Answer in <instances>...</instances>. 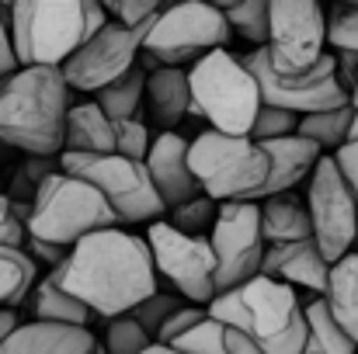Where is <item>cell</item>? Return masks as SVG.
<instances>
[{"label":"cell","instance_id":"cell-1","mask_svg":"<svg viewBox=\"0 0 358 354\" xmlns=\"http://www.w3.org/2000/svg\"><path fill=\"white\" fill-rule=\"evenodd\" d=\"M52 274L105 320L132 313L143 299L157 292L160 278L150 239L125 233L119 226L77 239L70 246V257L52 267Z\"/></svg>","mask_w":358,"mask_h":354},{"label":"cell","instance_id":"cell-2","mask_svg":"<svg viewBox=\"0 0 358 354\" xmlns=\"http://www.w3.org/2000/svg\"><path fill=\"white\" fill-rule=\"evenodd\" d=\"M70 80L63 66H17L0 77V142L21 153H63Z\"/></svg>","mask_w":358,"mask_h":354},{"label":"cell","instance_id":"cell-3","mask_svg":"<svg viewBox=\"0 0 358 354\" xmlns=\"http://www.w3.org/2000/svg\"><path fill=\"white\" fill-rule=\"evenodd\" d=\"M209 316L243 330L268 354H303L310 341L306 306L299 302L296 285L271 274H254L243 285L216 292Z\"/></svg>","mask_w":358,"mask_h":354},{"label":"cell","instance_id":"cell-4","mask_svg":"<svg viewBox=\"0 0 358 354\" xmlns=\"http://www.w3.org/2000/svg\"><path fill=\"white\" fill-rule=\"evenodd\" d=\"M7 10L21 66H63L108 24V7L101 0H14Z\"/></svg>","mask_w":358,"mask_h":354},{"label":"cell","instance_id":"cell-5","mask_svg":"<svg viewBox=\"0 0 358 354\" xmlns=\"http://www.w3.org/2000/svg\"><path fill=\"white\" fill-rule=\"evenodd\" d=\"M192 112L202 115L213 128L234 132V135H250L254 118L264 105L261 84L254 70L223 49L206 52L202 59L192 63Z\"/></svg>","mask_w":358,"mask_h":354},{"label":"cell","instance_id":"cell-6","mask_svg":"<svg viewBox=\"0 0 358 354\" xmlns=\"http://www.w3.org/2000/svg\"><path fill=\"white\" fill-rule=\"evenodd\" d=\"M119 223L122 216L105 198L101 188H94L80 174L56 170L52 177H45V184L35 195V205L28 216V233L73 246L87 233H98V230H108Z\"/></svg>","mask_w":358,"mask_h":354},{"label":"cell","instance_id":"cell-7","mask_svg":"<svg viewBox=\"0 0 358 354\" xmlns=\"http://www.w3.org/2000/svg\"><path fill=\"white\" fill-rule=\"evenodd\" d=\"M192 170L202 184L206 195L216 202H234V198H261L268 174H271V156L264 142L254 135H234L209 128L192 139Z\"/></svg>","mask_w":358,"mask_h":354},{"label":"cell","instance_id":"cell-8","mask_svg":"<svg viewBox=\"0 0 358 354\" xmlns=\"http://www.w3.org/2000/svg\"><path fill=\"white\" fill-rule=\"evenodd\" d=\"M63 170L87 177L94 188L105 191V198L115 205L122 223H153L167 216V205L150 177L146 160H132L125 153H59Z\"/></svg>","mask_w":358,"mask_h":354},{"label":"cell","instance_id":"cell-9","mask_svg":"<svg viewBox=\"0 0 358 354\" xmlns=\"http://www.w3.org/2000/svg\"><path fill=\"white\" fill-rule=\"evenodd\" d=\"M230 31L234 24L227 10L206 0H174L153 17L143 52H150L160 66H185L213 49H223L230 42Z\"/></svg>","mask_w":358,"mask_h":354},{"label":"cell","instance_id":"cell-10","mask_svg":"<svg viewBox=\"0 0 358 354\" xmlns=\"http://www.w3.org/2000/svg\"><path fill=\"white\" fill-rule=\"evenodd\" d=\"M243 63L254 70L264 101L282 105L296 115H313V112L352 105V91L345 87V80L338 73V56L334 52H324V59L306 73H278L271 66L268 45H254V52L243 56Z\"/></svg>","mask_w":358,"mask_h":354},{"label":"cell","instance_id":"cell-11","mask_svg":"<svg viewBox=\"0 0 358 354\" xmlns=\"http://www.w3.org/2000/svg\"><path fill=\"white\" fill-rule=\"evenodd\" d=\"M146 239H150L160 278H167L174 285V292H181L188 302H199V306H209L216 299L220 260H216V246L209 236L185 233V230L171 226L167 219H153L146 230Z\"/></svg>","mask_w":358,"mask_h":354},{"label":"cell","instance_id":"cell-12","mask_svg":"<svg viewBox=\"0 0 358 354\" xmlns=\"http://www.w3.org/2000/svg\"><path fill=\"white\" fill-rule=\"evenodd\" d=\"M306 205L313 219V239L320 243L324 257L334 264L345 253H352L358 233V198L348 188L345 174L338 170L334 153L317 160L306 184Z\"/></svg>","mask_w":358,"mask_h":354},{"label":"cell","instance_id":"cell-13","mask_svg":"<svg viewBox=\"0 0 358 354\" xmlns=\"http://www.w3.org/2000/svg\"><path fill=\"white\" fill-rule=\"evenodd\" d=\"M327 10L320 0H271L268 56L278 73H306L324 59Z\"/></svg>","mask_w":358,"mask_h":354},{"label":"cell","instance_id":"cell-14","mask_svg":"<svg viewBox=\"0 0 358 354\" xmlns=\"http://www.w3.org/2000/svg\"><path fill=\"white\" fill-rule=\"evenodd\" d=\"M153 28V17L150 21H139V24H125V21H108L101 31H94L66 63H63V73L70 80L73 91H101L105 84L119 80L122 73H129L143 52V42Z\"/></svg>","mask_w":358,"mask_h":354},{"label":"cell","instance_id":"cell-15","mask_svg":"<svg viewBox=\"0 0 358 354\" xmlns=\"http://www.w3.org/2000/svg\"><path fill=\"white\" fill-rule=\"evenodd\" d=\"M209 239H213L216 260H220V271H216L220 292L261 274L268 239H264V223H261V205L254 198L220 202V216H216Z\"/></svg>","mask_w":358,"mask_h":354},{"label":"cell","instance_id":"cell-16","mask_svg":"<svg viewBox=\"0 0 358 354\" xmlns=\"http://www.w3.org/2000/svg\"><path fill=\"white\" fill-rule=\"evenodd\" d=\"M192 142L185 135H178L174 128H164L146 156V167H150V177L164 198L167 209L181 205V202H192L195 195H202V184L192 170V156H188Z\"/></svg>","mask_w":358,"mask_h":354},{"label":"cell","instance_id":"cell-17","mask_svg":"<svg viewBox=\"0 0 358 354\" xmlns=\"http://www.w3.org/2000/svg\"><path fill=\"white\" fill-rule=\"evenodd\" d=\"M261 274H271V278H282L296 288H310L313 295H324L327 281H331V260L324 257V250L313 236L282 239V243H268L264 260H261Z\"/></svg>","mask_w":358,"mask_h":354},{"label":"cell","instance_id":"cell-18","mask_svg":"<svg viewBox=\"0 0 358 354\" xmlns=\"http://www.w3.org/2000/svg\"><path fill=\"white\" fill-rule=\"evenodd\" d=\"M94 348H98V341H94L91 327L31 320V323H17L3 337L0 354H91Z\"/></svg>","mask_w":358,"mask_h":354},{"label":"cell","instance_id":"cell-19","mask_svg":"<svg viewBox=\"0 0 358 354\" xmlns=\"http://www.w3.org/2000/svg\"><path fill=\"white\" fill-rule=\"evenodd\" d=\"M268 156H271V174H268V184H264V195H278V191H292L299 181H306L317 167V160L324 156V146L313 142L310 135L303 132H292V135H278V139H268L264 142Z\"/></svg>","mask_w":358,"mask_h":354},{"label":"cell","instance_id":"cell-20","mask_svg":"<svg viewBox=\"0 0 358 354\" xmlns=\"http://www.w3.org/2000/svg\"><path fill=\"white\" fill-rule=\"evenodd\" d=\"M146 112L160 128H178L192 112V77L185 66H160L146 77Z\"/></svg>","mask_w":358,"mask_h":354},{"label":"cell","instance_id":"cell-21","mask_svg":"<svg viewBox=\"0 0 358 354\" xmlns=\"http://www.w3.org/2000/svg\"><path fill=\"white\" fill-rule=\"evenodd\" d=\"M63 149H70V153H115V118L98 101L70 105Z\"/></svg>","mask_w":358,"mask_h":354},{"label":"cell","instance_id":"cell-22","mask_svg":"<svg viewBox=\"0 0 358 354\" xmlns=\"http://www.w3.org/2000/svg\"><path fill=\"white\" fill-rule=\"evenodd\" d=\"M31 316L35 320H56V323H77V327H91V320L98 316L87 302H80L70 288H63V281L49 271L35 281L31 288Z\"/></svg>","mask_w":358,"mask_h":354},{"label":"cell","instance_id":"cell-23","mask_svg":"<svg viewBox=\"0 0 358 354\" xmlns=\"http://www.w3.org/2000/svg\"><path fill=\"white\" fill-rule=\"evenodd\" d=\"M261 223H264V239H268V243L313 236L310 205L299 202L292 191H278V195L261 198Z\"/></svg>","mask_w":358,"mask_h":354},{"label":"cell","instance_id":"cell-24","mask_svg":"<svg viewBox=\"0 0 358 354\" xmlns=\"http://www.w3.org/2000/svg\"><path fill=\"white\" fill-rule=\"evenodd\" d=\"M324 299L331 313L341 320V327L358 341V250L331 264V281H327Z\"/></svg>","mask_w":358,"mask_h":354},{"label":"cell","instance_id":"cell-25","mask_svg":"<svg viewBox=\"0 0 358 354\" xmlns=\"http://www.w3.org/2000/svg\"><path fill=\"white\" fill-rule=\"evenodd\" d=\"M38 281V260L24 246L0 243V309L21 306Z\"/></svg>","mask_w":358,"mask_h":354},{"label":"cell","instance_id":"cell-26","mask_svg":"<svg viewBox=\"0 0 358 354\" xmlns=\"http://www.w3.org/2000/svg\"><path fill=\"white\" fill-rule=\"evenodd\" d=\"M306 327H310V341L327 354H358V341L341 327V320L331 313L324 295H313V302H306Z\"/></svg>","mask_w":358,"mask_h":354},{"label":"cell","instance_id":"cell-27","mask_svg":"<svg viewBox=\"0 0 358 354\" xmlns=\"http://www.w3.org/2000/svg\"><path fill=\"white\" fill-rule=\"evenodd\" d=\"M56 170H63L59 153H24V160L17 163V170L7 181V198L14 205H35L38 188L45 184V177H52Z\"/></svg>","mask_w":358,"mask_h":354},{"label":"cell","instance_id":"cell-28","mask_svg":"<svg viewBox=\"0 0 358 354\" xmlns=\"http://www.w3.org/2000/svg\"><path fill=\"white\" fill-rule=\"evenodd\" d=\"M146 70L143 66H132L129 73H122L119 80L105 84L101 91H94V101L108 112L112 118H132L139 115V105L146 98Z\"/></svg>","mask_w":358,"mask_h":354},{"label":"cell","instance_id":"cell-29","mask_svg":"<svg viewBox=\"0 0 358 354\" xmlns=\"http://www.w3.org/2000/svg\"><path fill=\"white\" fill-rule=\"evenodd\" d=\"M355 105H341V108H327V112H313V115L299 118V132L310 135L313 142H320L324 149H338L341 142L352 139V121H355Z\"/></svg>","mask_w":358,"mask_h":354},{"label":"cell","instance_id":"cell-30","mask_svg":"<svg viewBox=\"0 0 358 354\" xmlns=\"http://www.w3.org/2000/svg\"><path fill=\"white\" fill-rule=\"evenodd\" d=\"M234 31L250 45H268V24H271V0H237L227 10Z\"/></svg>","mask_w":358,"mask_h":354},{"label":"cell","instance_id":"cell-31","mask_svg":"<svg viewBox=\"0 0 358 354\" xmlns=\"http://www.w3.org/2000/svg\"><path fill=\"white\" fill-rule=\"evenodd\" d=\"M327 45L338 56L358 59V3L334 0V7L327 10Z\"/></svg>","mask_w":358,"mask_h":354},{"label":"cell","instance_id":"cell-32","mask_svg":"<svg viewBox=\"0 0 358 354\" xmlns=\"http://www.w3.org/2000/svg\"><path fill=\"white\" fill-rule=\"evenodd\" d=\"M216 216H220V202L213 195H206V191L195 195L192 202H181V205L167 209V223L185 230V233H206V230L213 233Z\"/></svg>","mask_w":358,"mask_h":354},{"label":"cell","instance_id":"cell-33","mask_svg":"<svg viewBox=\"0 0 358 354\" xmlns=\"http://www.w3.org/2000/svg\"><path fill=\"white\" fill-rule=\"evenodd\" d=\"M108 354H143L153 344V334L136 320V316H115L108 320V330H105V341H101Z\"/></svg>","mask_w":358,"mask_h":354},{"label":"cell","instance_id":"cell-34","mask_svg":"<svg viewBox=\"0 0 358 354\" xmlns=\"http://www.w3.org/2000/svg\"><path fill=\"white\" fill-rule=\"evenodd\" d=\"M174 348H181L188 354H234L230 351V341H227V323H220L213 316H206L188 334H181L174 341Z\"/></svg>","mask_w":358,"mask_h":354},{"label":"cell","instance_id":"cell-35","mask_svg":"<svg viewBox=\"0 0 358 354\" xmlns=\"http://www.w3.org/2000/svg\"><path fill=\"white\" fill-rule=\"evenodd\" d=\"M157 135L150 132V125L139 115L132 118H115V149L132 156V160H146L150 149H153Z\"/></svg>","mask_w":358,"mask_h":354},{"label":"cell","instance_id":"cell-36","mask_svg":"<svg viewBox=\"0 0 358 354\" xmlns=\"http://www.w3.org/2000/svg\"><path fill=\"white\" fill-rule=\"evenodd\" d=\"M299 118L303 115H296V112H289V108H282V105L264 101L257 118H254L250 135H254L257 142H268V139H278V135H292V132H299Z\"/></svg>","mask_w":358,"mask_h":354},{"label":"cell","instance_id":"cell-37","mask_svg":"<svg viewBox=\"0 0 358 354\" xmlns=\"http://www.w3.org/2000/svg\"><path fill=\"white\" fill-rule=\"evenodd\" d=\"M185 302H188V299H185L181 292L167 295V292H160V288H157V292H153L150 299H143V302H139V306H136L129 316H136V320H139V323L153 334V341H157V334H160V327L167 323V316H171L174 309H181Z\"/></svg>","mask_w":358,"mask_h":354},{"label":"cell","instance_id":"cell-38","mask_svg":"<svg viewBox=\"0 0 358 354\" xmlns=\"http://www.w3.org/2000/svg\"><path fill=\"white\" fill-rule=\"evenodd\" d=\"M209 316V306H199V302H185L181 309H174L171 316H167V323L160 327V334H157V341H164V344H174L181 334H188L195 323H202Z\"/></svg>","mask_w":358,"mask_h":354},{"label":"cell","instance_id":"cell-39","mask_svg":"<svg viewBox=\"0 0 358 354\" xmlns=\"http://www.w3.org/2000/svg\"><path fill=\"white\" fill-rule=\"evenodd\" d=\"M101 3L108 7V14L115 21H125V24L150 21V17H157L167 7V0H101Z\"/></svg>","mask_w":358,"mask_h":354},{"label":"cell","instance_id":"cell-40","mask_svg":"<svg viewBox=\"0 0 358 354\" xmlns=\"http://www.w3.org/2000/svg\"><path fill=\"white\" fill-rule=\"evenodd\" d=\"M0 243H10V246L28 243V226H24V219H17V212L3 191H0Z\"/></svg>","mask_w":358,"mask_h":354},{"label":"cell","instance_id":"cell-41","mask_svg":"<svg viewBox=\"0 0 358 354\" xmlns=\"http://www.w3.org/2000/svg\"><path fill=\"white\" fill-rule=\"evenodd\" d=\"M28 253L35 257V260H42V264H49V267H59L66 257H70V246H63V243H52V239H42V236H31L28 233Z\"/></svg>","mask_w":358,"mask_h":354},{"label":"cell","instance_id":"cell-42","mask_svg":"<svg viewBox=\"0 0 358 354\" xmlns=\"http://www.w3.org/2000/svg\"><path fill=\"white\" fill-rule=\"evenodd\" d=\"M21 66L17 52H14V35H10V17L3 14V3H0V77L14 73Z\"/></svg>","mask_w":358,"mask_h":354},{"label":"cell","instance_id":"cell-43","mask_svg":"<svg viewBox=\"0 0 358 354\" xmlns=\"http://www.w3.org/2000/svg\"><path fill=\"white\" fill-rule=\"evenodd\" d=\"M334 160H338V170L345 174L348 188L355 191V198H358V139L341 142V146L334 149Z\"/></svg>","mask_w":358,"mask_h":354},{"label":"cell","instance_id":"cell-44","mask_svg":"<svg viewBox=\"0 0 358 354\" xmlns=\"http://www.w3.org/2000/svg\"><path fill=\"white\" fill-rule=\"evenodd\" d=\"M227 341H230V351L234 354H268L257 341H250L243 330H237V327H227Z\"/></svg>","mask_w":358,"mask_h":354},{"label":"cell","instance_id":"cell-45","mask_svg":"<svg viewBox=\"0 0 358 354\" xmlns=\"http://www.w3.org/2000/svg\"><path fill=\"white\" fill-rule=\"evenodd\" d=\"M14 327H17V316H14V309H0V344H3V337H7Z\"/></svg>","mask_w":358,"mask_h":354},{"label":"cell","instance_id":"cell-46","mask_svg":"<svg viewBox=\"0 0 358 354\" xmlns=\"http://www.w3.org/2000/svg\"><path fill=\"white\" fill-rule=\"evenodd\" d=\"M143 354H188V351H181V348H174V344H164V341H153Z\"/></svg>","mask_w":358,"mask_h":354},{"label":"cell","instance_id":"cell-47","mask_svg":"<svg viewBox=\"0 0 358 354\" xmlns=\"http://www.w3.org/2000/svg\"><path fill=\"white\" fill-rule=\"evenodd\" d=\"M206 3H213V7H220V10H230L237 0H206Z\"/></svg>","mask_w":358,"mask_h":354},{"label":"cell","instance_id":"cell-48","mask_svg":"<svg viewBox=\"0 0 358 354\" xmlns=\"http://www.w3.org/2000/svg\"><path fill=\"white\" fill-rule=\"evenodd\" d=\"M303 354H327V351H320L313 341H306V348H303Z\"/></svg>","mask_w":358,"mask_h":354},{"label":"cell","instance_id":"cell-49","mask_svg":"<svg viewBox=\"0 0 358 354\" xmlns=\"http://www.w3.org/2000/svg\"><path fill=\"white\" fill-rule=\"evenodd\" d=\"M352 105L358 108V80H355V87H352Z\"/></svg>","mask_w":358,"mask_h":354},{"label":"cell","instance_id":"cell-50","mask_svg":"<svg viewBox=\"0 0 358 354\" xmlns=\"http://www.w3.org/2000/svg\"><path fill=\"white\" fill-rule=\"evenodd\" d=\"M352 139H358V112H355V121H352Z\"/></svg>","mask_w":358,"mask_h":354},{"label":"cell","instance_id":"cell-51","mask_svg":"<svg viewBox=\"0 0 358 354\" xmlns=\"http://www.w3.org/2000/svg\"><path fill=\"white\" fill-rule=\"evenodd\" d=\"M91 354H108V348H105V344H98V348H94Z\"/></svg>","mask_w":358,"mask_h":354},{"label":"cell","instance_id":"cell-52","mask_svg":"<svg viewBox=\"0 0 358 354\" xmlns=\"http://www.w3.org/2000/svg\"><path fill=\"white\" fill-rule=\"evenodd\" d=\"M0 3H3V7H10V3H14V0H0Z\"/></svg>","mask_w":358,"mask_h":354},{"label":"cell","instance_id":"cell-53","mask_svg":"<svg viewBox=\"0 0 358 354\" xmlns=\"http://www.w3.org/2000/svg\"><path fill=\"white\" fill-rule=\"evenodd\" d=\"M352 250H358V233H355V246H352Z\"/></svg>","mask_w":358,"mask_h":354},{"label":"cell","instance_id":"cell-54","mask_svg":"<svg viewBox=\"0 0 358 354\" xmlns=\"http://www.w3.org/2000/svg\"><path fill=\"white\" fill-rule=\"evenodd\" d=\"M345 3H358V0H345Z\"/></svg>","mask_w":358,"mask_h":354}]
</instances>
